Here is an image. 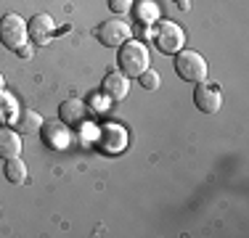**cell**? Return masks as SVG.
Here are the masks:
<instances>
[{
  "instance_id": "6da1fadb",
  "label": "cell",
  "mask_w": 249,
  "mask_h": 238,
  "mask_svg": "<svg viewBox=\"0 0 249 238\" xmlns=\"http://www.w3.org/2000/svg\"><path fill=\"white\" fill-rule=\"evenodd\" d=\"M117 64H120V71L124 77H141L151 64V56H149V48L138 40H124L120 45V53H117Z\"/></svg>"
},
{
  "instance_id": "7a4b0ae2",
  "label": "cell",
  "mask_w": 249,
  "mask_h": 238,
  "mask_svg": "<svg viewBox=\"0 0 249 238\" xmlns=\"http://www.w3.org/2000/svg\"><path fill=\"white\" fill-rule=\"evenodd\" d=\"M175 71L178 77H180L183 82H191V85H196V82H204L207 80V61L204 56L196 51H178L175 53Z\"/></svg>"
},
{
  "instance_id": "3957f363",
  "label": "cell",
  "mask_w": 249,
  "mask_h": 238,
  "mask_svg": "<svg viewBox=\"0 0 249 238\" xmlns=\"http://www.w3.org/2000/svg\"><path fill=\"white\" fill-rule=\"evenodd\" d=\"M27 40H29V29H27V21L19 14H5L0 19V43L8 48V51L24 48Z\"/></svg>"
},
{
  "instance_id": "277c9868",
  "label": "cell",
  "mask_w": 249,
  "mask_h": 238,
  "mask_svg": "<svg viewBox=\"0 0 249 238\" xmlns=\"http://www.w3.org/2000/svg\"><path fill=\"white\" fill-rule=\"evenodd\" d=\"M96 37L106 48H120L124 40H130V24L117 19V16H111V19L101 21L96 27Z\"/></svg>"
},
{
  "instance_id": "5b68a950",
  "label": "cell",
  "mask_w": 249,
  "mask_h": 238,
  "mask_svg": "<svg viewBox=\"0 0 249 238\" xmlns=\"http://www.w3.org/2000/svg\"><path fill=\"white\" fill-rule=\"evenodd\" d=\"M98 148L104 153H122L127 148V130L117 122H109L98 130Z\"/></svg>"
},
{
  "instance_id": "8992f818",
  "label": "cell",
  "mask_w": 249,
  "mask_h": 238,
  "mask_svg": "<svg viewBox=\"0 0 249 238\" xmlns=\"http://www.w3.org/2000/svg\"><path fill=\"white\" fill-rule=\"evenodd\" d=\"M194 103L199 111L204 114H215L223 106V93L215 82H196V90H194Z\"/></svg>"
},
{
  "instance_id": "52a82bcc",
  "label": "cell",
  "mask_w": 249,
  "mask_h": 238,
  "mask_svg": "<svg viewBox=\"0 0 249 238\" xmlns=\"http://www.w3.org/2000/svg\"><path fill=\"white\" fill-rule=\"evenodd\" d=\"M157 45L162 53H178L183 48V29L175 21H162L157 27Z\"/></svg>"
},
{
  "instance_id": "ba28073f",
  "label": "cell",
  "mask_w": 249,
  "mask_h": 238,
  "mask_svg": "<svg viewBox=\"0 0 249 238\" xmlns=\"http://www.w3.org/2000/svg\"><path fill=\"white\" fill-rule=\"evenodd\" d=\"M58 119H61L67 127H80L88 119V106L82 103L80 98H69L58 106Z\"/></svg>"
},
{
  "instance_id": "9c48e42d",
  "label": "cell",
  "mask_w": 249,
  "mask_h": 238,
  "mask_svg": "<svg viewBox=\"0 0 249 238\" xmlns=\"http://www.w3.org/2000/svg\"><path fill=\"white\" fill-rule=\"evenodd\" d=\"M127 90H130V82H127V77H124L122 71H111V74H106L104 82H101V93H104L109 101L127 98Z\"/></svg>"
},
{
  "instance_id": "30bf717a",
  "label": "cell",
  "mask_w": 249,
  "mask_h": 238,
  "mask_svg": "<svg viewBox=\"0 0 249 238\" xmlns=\"http://www.w3.org/2000/svg\"><path fill=\"white\" fill-rule=\"evenodd\" d=\"M27 29H29V40L45 45L51 40V34H53V19L48 14H37V16H32V19L27 21Z\"/></svg>"
},
{
  "instance_id": "8fae6325",
  "label": "cell",
  "mask_w": 249,
  "mask_h": 238,
  "mask_svg": "<svg viewBox=\"0 0 249 238\" xmlns=\"http://www.w3.org/2000/svg\"><path fill=\"white\" fill-rule=\"evenodd\" d=\"M43 138L45 143H48L51 148H56V151H64V148L69 146V140H72V135H69V130H67V124L64 122H48V124H43Z\"/></svg>"
},
{
  "instance_id": "7c38bea8",
  "label": "cell",
  "mask_w": 249,
  "mask_h": 238,
  "mask_svg": "<svg viewBox=\"0 0 249 238\" xmlns=\"http://www.w3.org/2000/svg\"><path fill=\"white\" fill-rule=\"evenodd\" d=\"M21 138L16 130L11 127H0V159H14L21 156Z\"/></svg>"
},
{
  "instance_id": "4fadbf2b",
  "label": "cell",
  "mask_w": 249,
  "mask_h": 238,
  "mask_svg": "<svg viewBox=\"0 0 249 238\" xmlns=\"http://www.w3.org/2000/svg\"><path fill=\"white\" fill-rule=\"evenodd\" d=\"M43 117L37 114L35 109H21L19 114H16V127H19V133H24V135H29V133H37L40 127H43Z\"/></svg>"
},
{
  "instance_id": "5bb4252c",
  "label": "cell",
  "mask_w": 249,
  "mask_h": 238,
  "mask_svg": "<svg viewBox=\"0 0 249 238\" xmlns=\"http://www.w3.org/2000/svg\"><path fill=\"white\" fill-rule=\"evenodd\" d=\"M5 180L11 183V186H21V183H27V164L21 162L19 156L14 159H5V170H3Z\"/></svg>"
},
{
  "instance_id": "9a60e30c",
  "label": "cell",
  "mask_w": 249,
  "mask_h": 238,
  "mask_svg": "<svg viewBox=\"0 0 249 238\" xmlns=\"http://www.w3.org/2000/svg\"><path fill=\"white\" fill-rule=\"evenodd\" d=\"M16 103L11 95H3V90H0V122H11V119H16Z\"/></svg>"
},
{
  "instance_id": "2e32d148",
  "label": "cell",
  "mask_w": 249,
  "mask_h": 238,
  "mask_svg": "<svg viewBox=\"0 0 249 238\" xmlns=\"http://www.w3.org/2000/svg\"><path fill=\"white\" fill-rule=\"evenodd\" d=\"M138 80H141V85H143L146 90H157V87H159V74H157V71H154L151 67L146 69L143 74L138 77Z\"/></svg>"
},
{
  "instance_id": "e0dca14e",
  "label": "cell",
  "mask_w": 249,
  "mask_h": 238,
  "mask_svg": "<svg viewBox=\"0 0 249 238\" xmlns=\"http://www.w3.org/2000/svg\"><path fill=\"white\" fill-rule=\"evenodd\" d=\"M109 8L114 11V14H127V11L133 8V0H109Z\"/></svg>"
},
{
  "instance_id": "ac0fdd59",
  "label": "cell",
  "mask_w": 249,
  "mask_h": 238,
  "mask_svg": "<svg viewBox=\"0 0 249 238\" xmlns=\"http://www.w3.org/2000/svg\"><path fill=\"white\" fill-rule=\"evenodd\" d=\"M16 53H19V56H21V58H32V45H29V43H27L24 48H19V51H16Z\"/></svg>"
},
{
  "instance_id": "d6986e66",
  "label": "cell",
  "mask_w": 249,
  "mask_h": 238,
  "mask_svg": "<svg viewBox=\"0 0 249 238\" xmlns=\"http://www.w3.org/2000/svg\"><path fill=\"white\" fill-rule=\"evenodd\" d=\"M173 3L178 5V8H180V11H186L188 8V5H191V0H173Z\"/></svg>"
},
{
  "instance_id": "ffe728a7",
  "label": "cell",
  "mask_w": 249,
  "mask_h": 238,
  "mask_svg": "<svg viewBox=\"0 0 249 238\" xmlns=\"http://www.w3.org/2000/svg\"><path fill=\"white\" fill-rule=\"evenodd\" d=\"M0 90H5V77L0 74Z\"/></svg>"
}]
</instances>
